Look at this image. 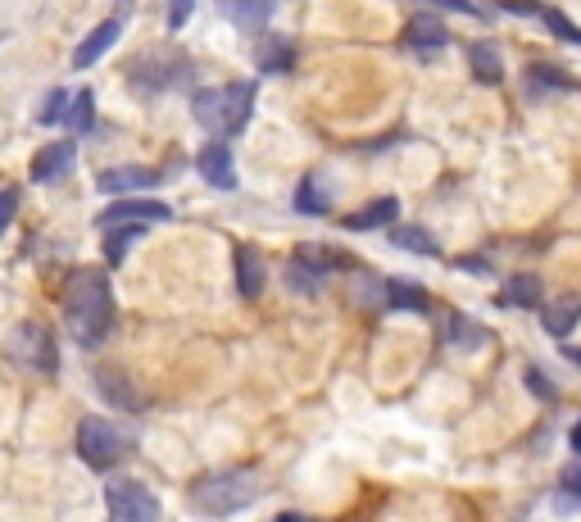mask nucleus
Listing matches in <instances>:
<instances>
[{"mask_svg":"<svg viewBox=\"0 0 581 522\" xmlns=\"http://www.w3.org/2000/svg\"><path fill=\"white\" fill-rule=\"evenodd\" d=\"M445 336H450L454 345H463V350H477V345H486V341H491V336H486L482 327H477V323H468V318H459V314H454L450 323H445Z\"/></svg>","mask_w":581,"mask_h":522,"instance_id":"a878e982","label":"nucleus"},{"mask_svg":"<svg viewBox=\"0 0 581 522\" xmlns=\"http://www.w3.org/2000/svg\"><path fill=\"white\" fill-rule=\"evenodd\" d=\"M69 91H50V96H46V105H41V114H37V123H41V128H50V123H60L64 119V114H69Z\"/></svg>","mask_w":581,"mask_h":522,"instance_id":"cd10ccee","label":"nucleus"},{"mask_svg":"<svg viewBox=\"0 0 581 522\" xmlns=\"http://www.w3.org/2000/svg\"><path fill=\"white\" fill-rule=\"evenodd\" d=\"M96 382H100V395H105V400H114V404H119V409H141V395H132V386L123 382L119 373H109V368H100V373H96Z\"/></svg>","mask_w":581,"mask_h":522,"instance_id":"b1692460","label":"nucleus"},{"mask_svg":"<svg viewBox=\"0 0 581 522\" xmlns=\"http://www.w3.org/2000/svg\"><path fill=\"white\" fill-rule=\"evenodd\" d=\"M255 64L264 73L296 69V41L282 37V32H259V37H255Z\"/></svg>","mask_w":581,"mask_h":522,"instance_id":"9b49d317","label":"nucleus"},{"mask_svg":"<svg viewBox=\"0 0 581 522\" xmlns=\"http://www.w3.org/2000/svg\"><path fill=\"white\" fill-rule=\"evenodd\" d=\"M91 123H96V96H91V91H78V96L69 100L64 128H69V137H87Z\"/></svg>","mask_w":581,"mask_h":522,"instance_id":"5701e85b","label":"nucleus"},{"mask_svg":"<svg viewBox=\"0 0 581 522\" xmlns=\"http://www.w3.org/2000/svg\"><path fill=\"white\" fill-rule=\"evenodd\" d=\"M327 205H332V191L323 187L318 173H305L300 187H296V209H300V214H327Z\"/></svg>","mask_w":581,"mask_h":522,"instance_id":"412c9836","label":"nucleus"},{"mask_svg":"<svg viewBox=\"0 0 581 522\" xmlns=\"http://www.w3.org/2000/svg\"><path fill=\"white\" fill-rule=\"evenodd\" d=\"M232 264H237V291L246 300H255L259 291H264V259L255 255V246H237Z\"/></svg>","mask_w":581,"mask_h":522,"instance_id":"f3484780","label":"nucleus"},{"mask_svg":"<svg viewBox=\"0 0 581 522\" xmlns=\"http://www.w3.org/2000/svg\"><path fill=\"white\" fill-rule=\"evenodd\" d=\"M391 241H395V246H400V250H414V255H427V259L436 255V241L427 237L423 227H414V223L391 227Z\"/></svg>","mask_w":581,"mask_h":522,"instance_id":"393cba45","label":"nucleus"},{"mask_svg":"<svg viewBox=\"0 0 581 522\" xmlns=\"http://www.w3.org/2000/svg\"><path fill=\"white\" fill-rule=\"evenodd\" d=\"M522 382L532 386V395H541V400H554V386H550V377H545L541 368H527V373H522Z\"/></svg>","mask_w":581,"mask_h":522,"instance_id":"7c9ffc66","label":"nucleus"},{"mask_svg":"<svg viewBox=\"0 0 581 522\" xmlns=\"http://www.w3.org/2000/svg\"><path fill=\"white\" fill-rule=\"evenodd\" d=\"M105 504L114 522H159V500L150 486H141L137 477H109Z\"/></svg>","mask_w":581,"mask_h":522,"instance_id":"39448f33","label":"nucleus"},{"mask_svg":"<svg viewBox=\"0 0 581 522\" xmlns=\"http://www.w3.org/2000/svg\"><path fill=\"white\" fill-rule=\"evenodd\" d=\"M119 37H123V23H119V19L96 23V28H91L87 37H82L78 46H73V69H91V64H96L100 55H105V50L114 46Z\"/></svg>","mask_w":581,"mask_h":522,"instance_id":"ddd939ff","label":"nucleus"},{"mask_svg":"<svg viewBox=\"0 0 581 522\" xmlns=\"http://www.w3.org/2000/svg\"><path fill=\"white\" fill-rule=\"evenodd\" d=\"M327 268H332V259H318V250H300L286 264V286H296L300 296H314L318 286L327 282Z\"/></svg>","mask_w":581,"mask_h":522,"instance_id":"f8f14e48","label":"nucleus"},{"mask_svg":"<svg viewBox=\"0 0 581 522\" xmlns=\"http://www.w3.org/2000/svg\"><path fill=\"white\" fill-rule=\"evenodd\" d=\"M532 78L536 82H550V87H572L568 73H554V69H532Z\"/></svg>","mask_w":581,"mask_h":522,"instance_id":"72a5a7b5","label":"nucleus"},{"mask_svg":"<svg viewBox=\"0 0 581 522\" xmlns=\"http://www.w3.org/2000/svg\"><path fill=\"white\" fill-rule=\"evenodd\" d=\"M273 10H277V0H218V14L241 32H264Z\"/></svg>","mask_w":581,"mask_h":522,"instance_id":"9d476101","label":"nucleus"},{"mask_svg":"<svg viewBox=\"0 0 581 522\" xmlns=\"http://www.w3.org/2000/svg\"><path fill=\"white\" fill-rule=\"evenodd\" d=\"M191 10H196V0H168V32H182V28H187Z\"/></svg>","mask_w":581,"mask_h":522,"instance_id":"c756f323","label":"nucleus"},{"mask_svg":"<svg viewBox=\"0 0 581 522\" xmlns=\"http://www.w3.org/2000/svg\"><path fill=\"white\" fill-rule=\"evenodd\" d=\"M386 305L391 309H414V314H423L432 300H427V291L418 282H409V277H391L386 282Z\"/></svg>","mask_w":581,"mask_h":522,"instance_id":"6ab92c4d","label":"nucleus"},{"mask_svg":"<svg viewBox=\"0 0 581 522\" xmlns=\"http://www.w3.org/2000/svg\"><path fill=\"white\" fill-rule=\"evenodd\" d=\"M395 218H400V200L382 196V200H373V205H364L359 214H345L341 227H345V232H377V227L395 223Z\"/></svg>","mask_w":581,"mask_h":522,"instance_id":"dca6fc26","label":"nucleus"},{"mask_svg":"<svg viewBox=\"0 0 581 522\" xmlns=\"http://www.w3.org/2000/svg\"><path fill=\"white\" fill-rule=\"evenodd\" d=\"M168 218H173V209H168L164 200L123 196V200H114V205H109L105 214L96 218V227L105 232V227H119V223H168Z\"/></svg>","mask_w":581,"mask_h":522,"instance_id":"0eeeda50","label":"nucleus"},{"mask_svg":"<svg viewBox=\"0 0 581 522\" xmlns=\"http://www.w3.org/2000/svg\"><path fill=\"white\" fill-rule=\"evenodd\" d=\"M250 114H255V82H227V87H209L191 96V119L214 137H237L246 132Z\"/></svg>","mask_w":581,"mask_h":522,"instance_id":"f03ea898","label":"nucleus"},{"mask_svg":"<svg viewBox=\"0 0 581 522\" xmlns=\"http://www.w3.org/2000/svg\"><path fill=\"white\" fill-rule=\"evenodd\" d=\"M78 159V137H64V141H50L32 155V182H60L64 173L73 168Z\"/></svg>","mask_w":581,"mask_h":522,"instance_id":"1a4fd4ad","label":"nucleus"},{"mask_svg":"<svg viewBox=\"0 0 581 522\" xmlns=\"http://www.w3.org/2000/svg\"><path fill=\"white\" fill-rule=\"evenodd\" d=\"M563 491H568V495H577V500H581V459L563 468Z\"/></svg>","mask_w":581,"mask_h":522,"instance_id":"473e14b6","label":"nucleus"},{"mask_svg":"<svg viewBox=\"0 0 581 522\" xmlns=\"http://www.w3.org/2000/svg\"><path fill=\"white\" fill-rule=\"evenodd\" d=\"M468 64H473V78L482 82V87H500L504 82L500 50H495L491 41H473V46H468Z\"/></svg>","mask_w":581,"mask_h":522,"instance_id":"a211bd4d","label":"nucleus"},{"mask_svg":"<svg viewBox=\"0 0 581 522\" xmlns=\"http://www.w3.org/2000/svg\"><path fill=\"white\" fill-rule=\"evenodd\" d=\"M255 495H259V477L250 473V468H223V473H205L196 486H191V500H196L205 513H218V518L250 509V504H255Z\"/></svg>","mask_w":581,"mask_h":522,"instance_id":"7ed1b4c3","label":"nucleus"},{"mask_svg":"<svg viewBox=\"0 0 581 522\" xmlns=\"http://www.w3.org/2000/svg\"><path fill=\"white\" fill-rule=\"evenodd\" d=\"M568 441H572V450H577V454H581V423H577V427H572V436H568Z\"/></svg>","mask_w":581,"mask_h":522,"instance_id":"c9c22d12","label":"nucleus"},{"mask_svg":"<svg viewBox=\"0 0 581 522\" xmlns=\"http://www.w3.org/2000/svg\"><path fill=\"white\" fill-rule=\"evenodd\" d=\"M141 227H146V223L105 227V259H109V264H123V259H128V250L137 246V237H141Z\"/></svg>","mask_w":581,"mask_h":522,"instance_id":"4be33fe9","label":"nucleus"},{"mask_svg":"<svg viewBox=\"0 0 581 522\" xmlns=\"http://www.w3.org/2000/svg\"><path fill=\"white\" fill-rule=\"evenodd\" d=\"M64 323H69L78 345H100L114 323V291L109 277L96 268H78L64 286Z\"/></svg>","mask_w":581,"mask_h":522,"instance_id":"f257e3e1","label":"nucleus"},{"mask_svg":"<svg viewBox=\"0 0 581 522\" xmlns=\"http://www.w3.org/2000/svg\"><path fill=\"white\" fill-rule=\"evenodd\" d=\"M123 450H128V436L114 423H105V418H82L78 423V454L87 468L105 473V468H114L123 459Z\"/></svg>","mask_w":581,"mask_h":522,"instance_id":"20e7f679","label":"nucleus"},{"mask_svg":"<svg viewBox=\"0 0 581 522\" xmlns=\"http://www.w3.org/2000/svg\"><path fill=\"white\" fill-rule=\"evenodd\" d=\"M10 355L19 359L23 368H32V373H55V368H60V355H55V341H50V332H46V327H41V323H23L19 332H14Z\"/></svg>","mask_w":581,"mask_h":522,"instance_id":"423d86ee","label":"nucleus"},{"mask_svg":"<svg viewBox=\"0 0 581 522\" xmlns=\"http://www.w3.org/2000/svg\"><path fill=\"white\" fill-rule=\"evenodd\" d=\"M196 168H200V178H205L209 187H218V191H232V187H237V159H232V146H227V137L209 141V146L196 155Z\"/></svg>","mask_w":581,"mask_h":522,"instance_id":"6e6552de","label":"nucleus"},{"mask_svg":"<svg viewBox=\"0 0 581 522\" xmlns=\"http://www.w3.org/2000/svg\"><path fill=\"white\" fill-rule=\"evenodd\" d=\"M577 318H581V300H572V305H559V309H550V314H545V332L563 341V336L577 327Z\"/></svg>","mask_w":581,"mask_h":522,"instance_id":"bb28decb","label":"nucleus"},{"mask_svg":"<svg viewBox=\"0 0 581 522\" xmlns=\"http://www.w3.org/2000/svg\"><path fill=\"white\" fill-rule=\"evenodd\" d=\"M404 46L418 50V55H436V50L450 46V32L441 28V19L418 14V19H409V28H404Z\"/></svg>","mask_w":581,"mask_h":522,"instance_id":"2eb2a0df","label":"nucleus"},{"mask_svg":"<svg viewBox=\"0 0 581 522\" xmlns=\"http://www.w3.org/2000/svg\"><path fill=\"white\" fill-rule=\"evenodd\" d=\"M14 209H19V191L5 187V191H0V232L14 223Z\"/></svg>","mask_w":581,"mask_h":522,"instance_id":"2f4dec72","label":"nucleus"},{"mask_svg":"<svg viewBox=\"0 0 581 522\" xmlns=\"http://www.w3.org/2000/svg\"><path fill=\"white\" fill-rule=\"evenodd\" d=\"M563 355H568V359H572V364H577V368H581V350H577V345H568V350H563Z\"/></svg>","mask_w":581,"mask_h":522,"instance_id":"e433bc0d","label":"nucleus"},{"mask_svg":"<svg viewBox=\"0 0 581 522\" xmlns=\"http://www.w3.org/2000/svg\"><path fill=\"white\" fill-rule=\"evenodd\" d=\"M436 5H445V10H454V14H482L473 0H436Z\"/></svg>","mask_w":581,"mask_h":522,"instance_id":"f704fd0d","label":"nucleus"},{"mask_svg":"<svg viewBox=\"0 0 581 522\" xmlns=\"http://www.w3.org/2000/svg\"><path fill=\"white\" fill-rule=\"evenodd\" d=\"M159 178H164V173H150V168H105L96 178V187L105 191V196H132V191L155 187Z\"/></svg>","mask_w":581,"mask_h":522,"instance_id":"4468645a","label":"nucleus"},{"mask_svg":"<svg viewBox=\"0 0 581 522\" xmlns=\"http://www.w3.org/2000/svg\"><path fill=\"white\" fill-rule=\"evenodd\" d=\"M500 300H504V305H513V309H536V305H541V277H532V273L509 277Z\"/></svg>","mask_w":581,"mask_h":522,"instance_id":"aec40b11","label":"nucleus"},{"mask_svg":"<svg viewBox=\"0 0 581 522\" xmlns=\"http://www.w3.org/2000/svg\"><path fill=\"white\" fill-rule=\"evenodd\" d=\"M536 14H541V19L550 23L554 37H563V41H572V46H581V28H577L572 19H563V14H554V10H541V5H536Z\"/></svg>","mask_w":581,"mask_h":522,"instance_id":"c85d7f7f","label":"nucleus"}]
</instances>
